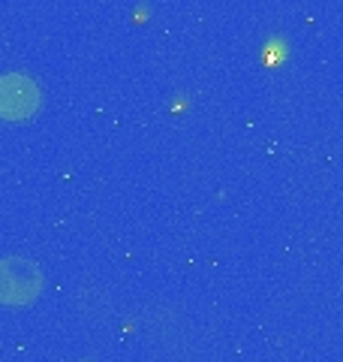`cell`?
Returning <instances> with one entry per match:
<instances>
[{
  "label": "cell",
  "instance_id": "2",
  "mask_svg": "<svg viewBox=\"0 0 343 362\" xmlns=\"http://www.w3.org/2000/svg\"><path fill=\"white\" fill-rule=\"evenodd\" d=\"M40 85L28 73H4L0 76V118L21 121L40 109Z\"/></svg>",
  "mask_w": 343,
  "mask_h": 362
},
{
  "label": "cell",
  "instance_id": "1",
  "mask_svg": "<svg viewBox=\"0 0 343 362\" xmlns=\"http://www.w3.org/2000/svg\"><path fill=\"white\" fill-rule=\"evenodd\" d=\"M45 275L30 257L9 254L0 259V305H30L42 293Z\"/></svg>",
  "mask_w": 343,
  "mask_h": 362
}]
</instances>
